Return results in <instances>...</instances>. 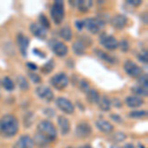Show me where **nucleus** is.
Wrapping results in <instances>:
<instances>
[{"label":"nucleus","instance_id":"f257e3e1","mask_svg":"<svg viewBox=\"0 0 148 148\" xmlns=\"http://www.w3.org/2000/svg\"><path fill=\"white\" fill-rule=\"evenodd\" d=\"M19 130V121L13 114H4L0 119V134L1 136L9 138L17 134Z\"/></svg>","mask_w":148,"mask_h":148},{"label":"nucleus","instance_id":"f03ea898","mask_svg":"<svg viewBox=\"0 0 148 148\" xmlns=\"http://www.w3.org/2000/svg\"><path fill=\"white\" fill-rule=\"evenodd\" d=\"M38 131L40 134H42L44 137H46L49 141H53L57 137V131L56 126L51 121H42L38 125Z\"/></svg>","mask_w":148,"mask_h":148},{"label":"nucleus","instance_id":"7ed1b4c3","mask_svg":"<svg viewBox=\"0 0 148 148\" xmlns=\"http://www.w3.org/2000/svg\"><path fill=\"white\" fill-rule=\"evenodd\" d=\"M64 3L61 0L56 1L51 8V17L56 25H60L64 20Z\"/></svg>","mask_w":148,"mask_h":148},{"label":"nucleus","instance_id":"20e7f679","mask_svg":"<svg viewBox=\"0 0 148 148\" xmlns=\"http://www.w3.org/2000/svg\"><path fill=\"white\" fill-rule=\"evenodd\" d=\"M84 22V27H86L88 32L93 35L99 34L105 27V22L101 18H87Z\"/></svg>","mask_w":148,"mask_h":148},{"label":"nucleus","instance_id":"39448f33","mask_svg":"<svg viewBox=\"0 0 148 148\" xmlns=\"http://www.w3.org/2000/svg\"><path fill=\"white\" fill-rule=\"evenodd\" d=\"M49 81H51L52 87L56 88V90H59V91L65 89L69 84V79L67 75L63 72H59L56 74V75H53Z\"/></svg>","mask_w":148,"mask_h":148},{"label":"nucleus","instance_id":"423d86ee","mask_svg":"<svg viewBox=\"0 0 148 148\" xmlns=\"http://www.w3.org/2000/svg\"><path fill=\"white\" fill-rule=\"evenodd\" d=\"M49 46L51 51L54 52V54H56L59 57L65 56L68 52L67 46L65 44H63L62 42H59L57 40H51L49 42Z\"/></svg>","mask_w":148,"mask_h":148},{"label":"nucleus","instance_id":"0eeeda50","mask_svg":"<svg viewBox=\"0 0 148 148\" xmlns=\"http://www.w3.org/2000/svg\"><path fill=\"white\" fill-rule=\"evenodd\" d=\"M125 73L132 78H138L142 74V68L132 60H126L123 64Z\"/></svg>","mask_w":148,"mask_h":148},{"label":"nucleus","instance_id":"6e6552de","mask_svg":"<svg viewBox=\"0 0 148 148\" xmlns=\"http://www.w3.org/2000/svg\"><path fill=\"white\" fill-rule=\"evenodd\" d=\"M100 44L108 51H114V49H118L119 46V42L116 40V38L107 34H103L100 37Z\"/></svg>","mask_w":148,"mask_h":148},{"label":"nucleus","instance_id":"1a4fd4ad","mask_svg":"<svg viewBox=\"0 0 148 148\" xmlns=\"http://www.w3.org/2000/svg\"><path fill=\"white\" fill-rule=\"evenodd\" d=\"M56 105L60 111H62L63 113H65L66 114H71L74 113V106L73 104L69 101L68 99H65V98H57L56 100Z\"/></svg>","mask_w":148,"mask_h":148},{"label":"nucleus","instance_id":"9d476101","mask_svg":"<svg viewBox=\"0 0 148 148\" xmlns=\"http://www.w3.org/2000/svg\"><path fill=\"white\" fill-rule=\"evenodd\" d=\"M92 133V127L88 123L82 121L78 123L75 128V135L78 138H87L91 135Z\"/></svg>","mask_w":148,"mask_h":148},{"label":"nucleus","instance_id":"9b49d317","mask_svg":"<svg viewBox=\"0 0 148 148\" xmlns=\"http://www.w3.org/2000/svg\"><path fill=\"white\" fill-rule=\"evenodd\" d=\"M36 94L40 99L44 100L46 102H51L54 98L53 92L51 91V89L47 86H39L36 89Z\"/></svg>","mask_w":148,"mask_h":148},{"label":"nucleus","instance_id":"f8f14e48","mask_svg":"<svg viewBox=\"0 0 148 148\" xmlns=\"http://www.w3.org/2000/svg\"><path fill=\"white\" fill-rule=\"evenodd\" d=\"M34 140L29 135H22L14 143L13 148H34Z\"/></svg>","mask_w":148,"mask_h":148},{"label":"nucleus","instance_id":"ddd939ff","mask_svg":"<svg viewBox=\"0 0 148 148\" xmlns=\"http://www.w3.org/2000/svg\"><path fill=\"white\" fill-rule=\"evenodd\" d=\"M127 24V18L123 14H116L111 19V25L112 27L116 29V30H121L126 26Z\"/></svg>","mask_w":148,"mask_h":148},{"label":"nucleus","instance_id":"4468645a","mask_svg":"<svg viewBox=\"0 0 148 148\" xmlns=\"http://www.w3.org/2000/svg\"><path fill=\"white\" fill-rule=\"evenodd\" d=\"M16 42H17L19 51L22 53V56H25L27 54V49L29 47V44H30V40L26 36H24L22 33H19V34L16 36Z\"/></svg>","mask_w":148,"mask_h":148},{"label":"nucleus","instance_id":"2eb2a0df","mask_svg":"<svg viewBox=\"0 0 148 148\" xmlns=\"http://www.w3.org/2000/svg\"><path fill=\"white\" fill-rule=\"evenodd\" d=\"M30 31L35 37H37L38 39H40V40H45L47 36V30L42 28L40 25H39V24H36V23L31 24Z\"/></svg>","mask_w":148,"mask_h":148},{"label":"nucleus","instance_id":"dca6fc26","mask_svg":"<svg viewBox=\"0 0 148 148\" xmlns=\"http://www.w3.org/2000/svg\"><path fill=\"white\" fill-rule=\"evenodd\" d=\"M57 123H58V127L60 130L61 134L66 135L70 131V121L67 118L64 116H57Z\"/></svg>","mask_w":148,"mask_h":148},{"label":"nucleus","instance_id":"f3484780","mask_svg":"<svg viewBox=\"0 0 148 148\" xmlns=\"http://www.w3.org/2000/svg\"><path fill=\"white\" fill-rule=\"evenodd\" d=\"M144 104V100L142 98L136 97V96H130L125 98V105L130 108H139Z\"/></svg>","mask_w":148,"mask_h":148},{"label":"nucleus","instance_id":"a211bd4d","mask_svg":"<svg viewBox=\"0 0 148 148\" xmlns=\"http://www.w3.org/2000/svg\"><path fill=\"white\" fill-rule=\"evenodd\" d=\"M96 126L103 133H111L114 130V125L110 121L105 120H98L96 121Z\"/></svg>","mask_w":148,"mask_h":148},{"label":"nucleus","instance_id":"6ab92c4d","mask_svg":"<svg viewBox=\"0 0 148 148\" xmlns=\"http://www.w3.org/2000/svg\"><path fill=\"white\" fill-rule=\"evenodd\" d=\"M94 53L99 57L100 59H102L103 61L109 63V64H114V58L113 56H111L110 54H108L107 52H105L104 51L101 49H94Z\"/></svg>","mask_w":148,"mask_h":148},{"label":"nucleus","instance_id":"aec40b11","mask_svg":"<svg viewBox=\"0 0 148 148\" xmlns=\"http://www.w3.org/2000/svg\"><path fill=\"white\" fill-rule=\"evenodd\" d=\"M86 99H87L88 103L92 105H97L99 103V100H100V95H99V92L95 89H90L89 91L86 93Z\"/></svg>","mask_w":148,"mask_h":148},{"label":"nucleus","instance_id":"412c9836","mask_svg":"<svg viewBox=\"0 0 148 148\" xmlns=\"http://www.w3.org/2000/svg\"><path fill=\"white\" fill-rule=\"evenodd\" d=\"M74 5L78 8V10L82 13H86L91 9V7L93 5L92 1H88V0H81V1H76L74 3Z\"/></svg>","mask_w":148,"mask_h":148},{"label":"nucleus","instance_id":"4be33fe9","mask_svg":"<svg viewBox=\"0 0 148 148\" xmlns=\"http://www.w3.org/2000/svg\"><path fill=\"white\" fill-rule=\"evenodd\" d=\"M72 49L77 56H83L86 51V45L83 40H76L72 45Z\"/></svg>","mask_w":148,"mask_h":148},{"label":"nucleus","instance_id":"5701e85b","mask_svg":"<svg viewBox=\"0 0 148 148\" xmlns=\"http://www.w3.org/2000/svg\"><path fill=\"white\" fill-rule=\"evenodd\" d=\"M98 105H99V108L101 109L103 112H109L112 108L111 100H110L107 96L100 97V100H99Z\"/></svg>","mask_w":148,"mask_h":148},{"label":"nucleus","instance_id":"b1692460","mask_svg":"<svg viewBox=\"0 0 148 148\" xmlns=\"http://www.w3.org/2000/svg\"><path fill=\"white\" fill-rule=\"evenodd\" d=\"M33 140H34V144L38 145L39 147H47V145L49 144V140H47L46 137H44L42 134H40L39 132L36 133L35 137L33 138Z\"/></svg>","mask_w":148,"mask_h":148},{"label":"nucleus","instance_id":"393cba45","mask_svg":"<svg viewBox=\"0 0 148 148\" xmlns=\"http://www.w3.org/2000/svg\"><path fill=\"white\" fill-rule=\"evenodd\" d=\"M59 36L66 42L71 40V39H72V31H71L70 27L69 26H64V27L61 28L60 31H59Z\"/></svg>","mask_w":148,"mask_h":148},{"label":"nucleus","instance_id":"a878e982","mask_svg":"<svg viewBox=\"0 0 148 148\" xmlns=\"http://www.w3.org/2000/svg\"><path fill=\"white\" fill-rule=\"evenodd\" d=\"M16 82H17V84H18V87L20 88L22 91H28L29 88H30V84H29L28 80L26 79L25 76H22V75L17 76Z\"/></svg>","mask_w":148,"mask_h":148},{"label":"nucleus","instance_id":"bb28decb","mask_svg":"<svg viewBox=\"0 0 148 148\" xmlns=\"http://www.w3.org/2000/svg\"><path fill=\"white\" fill-rule=\"evenodd\" d=\"M1 84L3 86L4 89L7 90V91H13V90L15 89V83H14L13 80H12L10 77H8V76H5V77L2 79Z\"/></svg>","mask_w":148,"mask_h":148},{"label":"nucleus","instance_id":"cd10ccee","mask_svg":"<svg viewBox=\"0 0 148 148\" xmlns=\"http://www.w3.org/2000/svg\"><path fill=\"white\" fill-rule=\"evenodd\" d=\"M131 92L134 94V96L136 97H139V98H142V97H147L148 96V92L146 89L144 88L140 87V86H132L131 87Z\"/></svg>","mask_w":148,"mask_h":148},{"label":"nucleus","instance_id":"c85d7f7f","mask_svg":"<svg viewBox=\"0 0 148 148\" xmlns=\"http://www.w3.org/2000/svg\"><path fill=\"white\" fill-rule=\"evenodd\" d=\"M126 138V135L125 133L123 132H121V131H119V132H116L114 134L112 135L111 137V140L114 143H120V142H123L125 141Z\"/></svg>","mask_w":148,"mask_h":148},{"label":"nucleus","instance_id":"c756f323","mask_svg":"<svg viewBox=\"0 0 148 148\" xmlns=\"http://www.w3.org/2000/svg\"><path fill=\"white\" fill-rule=\"evenodd\" d=\"M137 82H138V86L144 88V89H148V77L147 74H141L139 77L137 78Z\"/></svg>","mask_w":148,"mask_h":148},{"label":"nucleus","instance_id":"7c9ffc66","mask_svg":"<svg viewBox=\"0 0 148 148\" xmlns=\"http://www.w3.org/2000/svg\"><path fill=\"white\" fill-rule=\"evenodd\" d=\"M128 116L133 119H141L147 116V111H143V110L141 111H131Z\"/></svg>","mask_w":148,"mask_h":148},{"label":"nucleus","instance_id":"2f4dec72","mask_svg":"<svg viewBox=\"0 0 148 148\" xmlns=\"http://www.w3.org/2000/svg\"><path fill=\"white\" fill-rule=\"evenodd\" d=\"M39 21H40V24L39 25L42 26L44 29H49L51 28V23H49V20L47 19V17L44 15V14H40V18H39Z\"/></svg>","mask_w":148,"mask_h":148},{"label":"nucleus","instance_id":"473e14b6","mask_svg":"<svg viewBox=\"0 0 148 148\" xmlns=\"http://www.w3.org/2000/svg\"><path fill=\"white\" fill-rule=\"evenodd\" d=\"M53 67H54L53 60H49V61H47L46 64H44V66L42 67V71L45 74H47V73L51 72L52 69H53Z\"/></svg>","mask_w":148,"mask_h":148},{"label":"nucleus","instance_id":"72a5a7b5","mask_svg":"<svg viewBox=\"0 0 148 148\" xmlns=\"http://www.w3.org/2000/svg\"><path fill=\"white\" fill-rule=\"evenodd\" d=\"M33 119H34V114H33L32 112H28V113L25 114V116H24V123H25V125L27 126V127L32 125Z\"/></svg>","mask_w":148,"mask_h":148},{"label":"nucleus","instance_id":"f704fd0d","mask_svg":"<svg viewBox=\"0 0 148 148\" xmlns=\"http://www.w3.org/2000/svg\"><path fill=\"white\" fill-rule=\"evenodd\" d=\"M78 86H79V89L81 91L84 92V93H87L90 90L89 83H88L85 79H80L79 82H78Z\"/></svg>","mask_w":148,"mask_h":148},{"label":"nucleus","instance_id":"c9c22d12","mask_svg":"<svg viewBox=\"0 0 148 148\" xmlns=\"http://www.w3.org/2000/svg\"><path fill=\"white\" fill-rule=\"evenodd\" d=\"M29 77H30V79L32 80L33 83H35V84H39L40 83V81H42V78H40V76L39 74H37L34 71H30V72L28 73Z\"/></svg>","mask_w":148,"mask_h":148},{"label":"nucleus","instance_id":"e433bc0d","mask_svg":"<svg viewBox=\"0 0 148 148\" xmlns=\"http://www.w3.org/2000/svg\"><path fill=\"white\" fill-rule=\"evenodd\" d=\"M118 47H120V49L123 52H126L130 49V44H128V42L126 40H121V42H119Z\"/></svg>","mask_w":148,"mask_h":148},{"label":"nucleus","instance_id":"4c0bfd02","mask_svg":"<svg viewBox=\"0 0 148 148\" xmlns=\"http://www.w3.org/2000/svg\"><path fill=\"white\" fill-rule=\"evenodd\" d=\"M138 58L140 59V60L142 61V62L144 63H147V52L146 51H142L141 53L138 54Z\"/></svg>","mask_w":148,"mask_h":148},{"label":"nucleus","instance_id":"58836bf2","mask_svg":"<svg viewBox=\"0 0 148 148\" xmlns=\"http://www.w3.org/2000/svg\"><path fill=\"white\" fill-rule=\"evenodd\" d=\"M111 103H112V105H113L114 107H116V108H121V100L116 99V98H114V99L112 100Z\"/></svg>","mask_w":148,"mask_h":148},{"label":"nucleus","instance_id":"ea45409f","mask_svg":"<svg viewBox=\"0 0 148 148\" xmlns=\"http://www.w3.org/2000/svg\"><path fill=\"white\" fill-rule=\"evenodd\" d=\"M141 0H128L127 1V4H130V5H132L134 7L136 6H139L140 4H141Z\"/></svg>","mask_w":148,"mask_h":148},{"label":"nucleus","instance_id":"a19ab883","mask_svg":"<svg viewBox=\"0 0 148 148\" xmlns=\"http://www.w3.org/2000/svg\"><path fill=\"white\" fill-rule=\"evenodd\" d=\"M111 119H113L114 121H116V123H123V119L121 118L120 116H118V114H111Z\"/></svg>","mask_w":148,"mask_h":148},{"label":"nucleus","instance_id":"79ce46f5","mask_svg":"<svg viewBox=\"0 0 148 148\" xmlns=\"http://www.w3.org/2000/svg\"><path fill=\"white\" fill-rule=\"evenodd\" d=\"M75 26H76V28H77L78 30L81 31L83 28H84V22H83V21H76Z\"/></svg>","mask_w":148,"mask_h":148},{"label":"nucleus","instance_id":"37998d69","mask_svg":"<svg viewBox=\"0 0 148 148\" xmlns=\"http://www.w3.org/2000/svg\"><path fill=\"white\" fill-rule=\"evenodd\" d=\"M27 66L31 69V71H35V70H37V68H38L37 65H36L35 63H32V62H28Z\"/></svg>","mask_w":148,"mask_h":148},{"label":"nucleus","instance_id":"c03bdc74","mask_svg":"<svg viewBox=\"0 0 148 148\" xmlns=\"http://www.w3.org/2000/svg\"><path fill=\"white\" fill-rule=\"evenodd\" d=\"M123 148H134V146H133L131 143H128V144H125Z\"/></svg>","mask_w":148,"mask_h":148},{"label":"nucleus","instance_id":"a18cd8bd","mask_svg":"<svg viewBox=\"0 0 148 148\" xmlns=\"http://www.w3.org/2000/svg\"><path fill=\"white\" fill-rule=\"evenodd\" d=\"M80 148H93V147L90 146V145H83V146H81Z\"/></svg>","mask_w":148,"mask_h":148},{"label":"nucleus","instance_id":"49530a36","mask_svg":"<svg viewBox=\"0 0 148 148\" xmlns=\"http://www.w3.org/2000/svg\"><path fill=\"white\" fill-rule=\"evenodd\" d=\"M112 148H123V147H112Z\"/></svg>","mask_w":148,"mask_h":148},{"label":"nucleus","instance_id":"de8ad7c7","mask_svg":"<svg viewBox=\"0 0 148 148\" xmlns=\"http://www.w3.org/2000/svg\"><path fill=\"white\" fill-rule=\"evenodd\" d=\"M67 148H72V147H67Z\"/></svg>","mask_w":148,"mask_h":148}]
</instances>
